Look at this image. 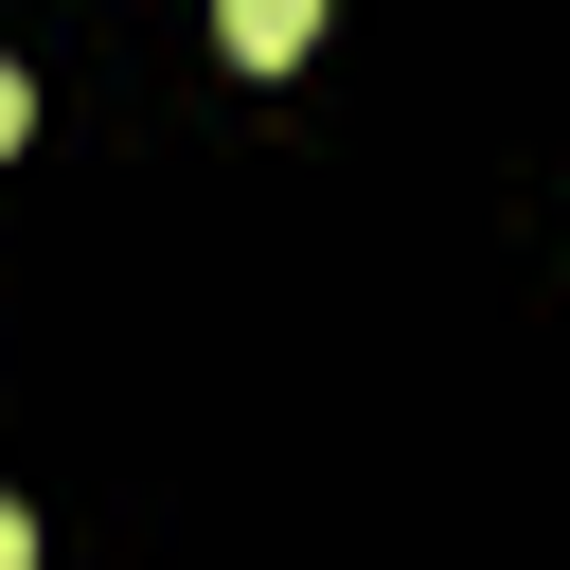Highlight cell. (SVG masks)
Wrapping results in <instances>:
<instances>
[{"instance_id":"1","label":"cell","mask_w":570,"mask_h":570,"mask_svg":"<svg viewBox=\"0 0 570 570\" xmlns=\"http://www.w3.org/2000/svg\"><path fill=\"white\" fill-rule=\"evenodd\" d=\"M303 36H321V0H214V53L232 71H285Z\"/></svg>"},{"instance_id":"2","label":"cell","mask_w":570,"mask_h":570,"mask_svg":"<svg viewBox=\"0 0 570 570\" xmlns=\"http://www.w3.org/2000/svg\"><path fill=\"white\" fill-rule=\"evenodd\" d=\"M18 142H36V89H18V71H0V160H18Z\"/></svg>"},{"instance_id":"3","label":"cell","mask_w":570,"mask_h":570,"mask_svg":"<svg viewBox=\"0 0 570 570\" xmlns=\"http://www.w3.org/2000/svg\"><path fill=\"white\" fill-rule=\"evenodd\" d=\"M0 570H36V517H18V499H0Z\"/></svg>"}]
</instances>
